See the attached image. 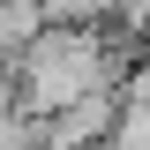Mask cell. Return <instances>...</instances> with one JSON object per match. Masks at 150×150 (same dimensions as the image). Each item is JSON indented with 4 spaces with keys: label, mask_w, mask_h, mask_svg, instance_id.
I'll return each mask as SVG.
<instances>
[{
    "label": "cell",
    "mask_w": 150,
    "mask_h": 150,
    "mask_svg": "<svg viewBox=\"0 0 150 150\" xmlns=\"http://www.w3.org/2000/svg\"><path fill=\"white\" fill-rule=\"evenodd\" d=\"M38 30H45V8H38V0H0V75L15 68V53Z\"/></svg>",
    "instance_id": "2"
},
{
    "label": "cell",
    "mask_w": 150,
    "mask_h": 150,
    "mask_svg": "<svg viewBox=\"0 0 150 150\" xmlns=\"http://www.w3.org/2000/svg\"><path fill=\"white\" fill-rule=\"evenodd\" d=\"M98 23H112V30H128V38L150 45V0H105V15H98Z\"/></svg>",
    "instance_id": "3"
},
{
    "label": "cell",
    "mask_w": 150,
    "mask_h": 150,
    "mask_svg": "<svg viewBox=\"0 0 150 150\" xmlns=\"http://www.w3.org/2000/svg\"><path fill=\"white\" fill-rule=\"evenodd\" d=\"M45 8V23H98L105 15V0H38Z\"/></svg>",
    "instance_id": "4"
},
{
    "label": "cell",
    "mask_w": 150,
    "mask_h": 150,
    "mask_svg": "<svg viewBox=\"0 0 150 150\" xmlns=\"http://www.w3.org/2000/svg\"><path fill=\"white\" fill-rule=\"evenodd\" d=\"M112 120H120V90L98 83V90H83V98H68V105L45 112V120H38V143L45 150H98L112 135Z\"/></svg>",
    "instance_id": "1"
}]
</instances>
